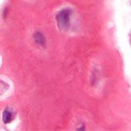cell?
<instances>
[{
  "instance_id": "6da1fadb",
  "label": "cell",
  "mask_w": 131,
  "mask_h": 131,
  "mask_svg": "<svg viewBox=\"0 0 131 131\" xmlns=\"http://www.w3.org/2000/svg\"><path fill=\"white\" fill-rule=\"evenodd\" d=\"M71 11L69 9H63L57 16V22L61 28H67L69 26Z\"/></svg>"
},
{
  "instance_id": "7a4b0ae2",
  "label": "cell",
  "mask_w": 131,
  "mask_h": 131,
  "mask_svg": "<svg viewBox=\"0 0 131 131\" xmlns=\"http://www.w3.org/2000/svg\"><path fill=\"white\" fill-rule=\"evenodd\" d=\"M12 119V116L11 111H9L8 110H5L3 113V120L5 124H8L10 123Z\"/></svg>"
},
{
  "instance_id": "3957f363",
  "label": "cell",
  "mask_w": 131,
  "mask_h": 131,
  "mask_svg": "<svg viewBox=\"0 0 131 131\" xmlns=\"http://www.w3.org/2000/svg\"><path fill=\"white\" fill-rule=\"evenodd\" d=\"M34 38L35 40V41L39 44V45H42V46H43V44H44V41H45V40H44V37H43V36L39 33V32H36V33L34 35Z\"/></svg>"
}]
</instances>
